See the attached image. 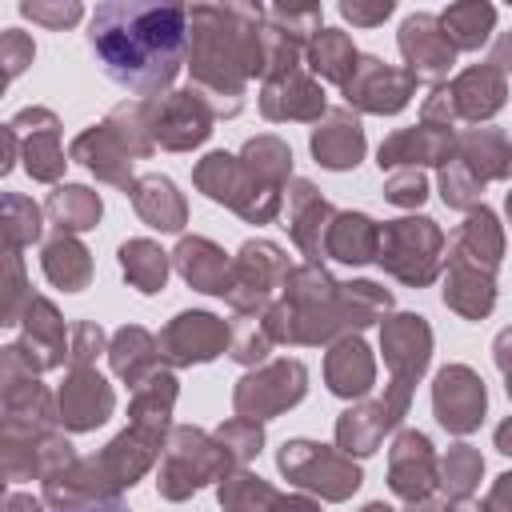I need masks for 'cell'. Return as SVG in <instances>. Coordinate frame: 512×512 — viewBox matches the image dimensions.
Listing matches in <instances>:
<instances>
[{
  "label": "cell",
  "mask_w": 512,
  "mask_h": 512,
  "mask_svg": "<svg viewBox=\"0 0 512 512\" xmlns=\"http://www.w3.org/2000/svg\"><path fill=\"white\" fill-rule=\"evenodd\" d=\"M188 12L176 4H100L88 24V44L100 68L128 92L152 96L172 84L184 40Z\"/></svg>",
  "instance_id": "cell-1"
},
{
  "label": "cell",
  "mask_w": 512,
  "mask_h": 512,
  "mask_svg": "<svg viewBox=\"0 0 512 512\" xmlns=\"http://www.w3.org/2000/svg\"><path fill=\"white\" fill-rule=\"evenodd\" d=\"M280 468H284L296 484H304V488H320L328 500H336V492H332L328 480H336V488H340L344 496L360 484V472H356L352 464H344L340 456H332L324 444H308V440H292V444H284V452H280Z\"/></svg>",
  "instance_id": "cell-2"
},
{
  "label": "cell",
  "mask_w": 512,
  "mask_h": 512,
  "mask_svg": "<svg viewBox=\"0 0 512 512\" xmlns=\"http://www.w3.org/2000/svg\"><path fill=\"white\" fill-rule=\"evenodd\" d=\"M304 396V368L296 360H284L260 376H248L236 392V408L244 416H272L284 404H296Z\"/></svg>",
  "instance_id": "cell-3"
},
{
  "label": "cell",
  "mask_w": 512,
  "mask_h": 512,
  "mask_svg": "<svg viewBox=\"0 0 512 512\" xmlns=\"http://www.w3.org/2000/svg\"><path fill=\"white\" fill-rule=\"evenodd\" d=\"M484 416V384L468 368H444L436 376V420L452 432H472Z\"/></svg>",
  "instance_id": "cell-4"
},
{
  "label": "cell",
  "mask_w": 512,
  "mask_h": 512,
  "mask_svg": "<svg viewBox=\"0 0 512 512\" xmlns=\"http://www.w3.org/2000/svg\"><path fill=\"white\" fill-rule=\"evenodd\" d=\"M164 348L176 364H192V360H212L224 348V324L208 312H184L176 316V324L164 332Z\"/></svg>",
  "instance_id": "cell-5"
},
{
  "label": "cell",
  "mask_w": 512,
  "mask_h": 512,
  "mask_svg": "<svg viewBox=\"0 0 512 512\" xmlns=\"http://www.w3.org/2000/svg\"><path fill=\"white\" fill-rule=\"evenodd\" d=\"M60 412L68 428H96L112 412V388L96 372H72L60 388Z\"/></svg>",
  "instance_id": "cell-6"
},
{
  "label": "cell",
  "mask_w": 512,
  "mask_h": 512,
  "mask_svg": "<svg viewBox=\"0 0 512 512\" xmlns=\"http://www.w3.org/2000/svg\"><path fill=\"white\" fill-rule=\"evenodd\" d=\"M384 352L388 364L396 372V380H412L420 376V368L428 364V328L420 316H396L384 328Z\"/></svg>",
  "instance_id": "cell-7"
},
{
  "label": "cell",
  "mask_w": 512,
  "mask_h": 512,
  "mask_svg": "<svg viewBox=\"0 0 512 512\" xmlns=\"http://www.w3.org/2000/svg\"><path fill=\"white\" fill-rule=\"evenodd\" d=\"M432 484V448L420 432H404L392 448V488L404 500H424Z\"/></svg>",
  "instance_id": "cell-8"
},
{
  "label": "cell",
  "mask_w": 512,
  "mask_h": 512,
  "mask_svg": "<svg viewBox=\"0 0 512 512\" xmlns=\"http://www.w3.org/2000/svg\"><path fill=\"white\" fill-rule=\"evenodd\" d=\"M312 152L320 156L324 168H352L364 152V136H360V124L348 120V112H332L328 128H316L312 136Z\"/></svg>",
  "instance_id": "cell-9"
},
{
  "label": "cell",
  "mask_w": 512,
  "mask_h": 512,
  "mask_svg": "<svg viewBox=\"0 0 512 512\" xmlns=\"http://www.w3.org/2000/svg\"><path fill=\"white\" fill-rule=\"evenodd\" d=\"M176 264H180L184 280L196 284L200 292H220V296L228 292V264L208 240H184L176 248Z\"/></svg>",
  "instance_id": "cell-10"
},
{
  "label": "cell",
  "mask_w": 512,
  "mask_h": 512,
  "mask_svg": "<svg viewBox=\"0 0 512 512\" xmlns=\"http://www.w3.org/2000/svg\"><path fill=\"white\" fill-rule=\"evenodd\" d=\"M372 384V360L360 340H344L328 360V388L336 396H360Z\"/></svg>",
  "instance_id": "cell-11"
},
{
  "label": "cell",
  "mask_w": 512,
  "mask_h": 512,
  "mask_svg": "<svg viewBox=\"0 0 512 512\" xmlns=\"http://www.w3.org/2000/svg\"><path fill=\"white\" fill-rule=\"evenodd\" d=\"M376 244H380V232L372 228L368 216H340V220L332 224V236H328L332 256L344 260V264H364V260H372Z\"/></svg>",
  "instance_id": "cell-12"
},
{
  "label": "cell",
  "mask_w": 512,
  "mask_h": 512,
  "mask_svg": "<svg viewBox=\"0 0 512 512\" xmlns=\"http://www.w3.org/2000/svg\"><path fill=\"white\" fill-rule=\"evenodd\" d=\"M136 208H140V216H144L152 228H164V232L180 228V220H184V204H180L176 188H172L168 180H160V176L140 180V188H136Z\"/></svg>",
  "instance_id": "cell-13"
},
{
  "label": "cell",
  "mask_w": 512,
  "mask_h": 512,
  "mask_svg": "<svg viewBox=\"0 0 512 512\" xmlns=\"http://www.w3.org/2000/svg\"><path fill=\"white\" fill-rule=\"evenodd\" d=\"M44 272H48V280H56L60 288H68V292H76V288H84L88 284V252L76 244V240H68V236H60V240H52L48 248H44Z\"/></svg>",
  "instance_id": "cell-14"
},
{
  "label": "cell",
  "mask_w": 512,
  "mask_h": 512,
  "mask_svg": "<svg viewBox=\"0 0 512 512\" xmlns=\"http://www.w3.org/2000/svg\"><path fill=\"white\" fill-rule=\"evenodd\" d=\"M120 264L128 272V280L140 288V292H156L164 288V276H168V264H164V252L152 248L148 240H132L120 248Z\"/></svg>",
  "instance_id": "cell-15"
},
{
  "label": "cell",
  "mask_w": 512,
  "mask_h": 512,
  "mask_svg": "<svg viewBox=\"0 0 512 512\" xmlns=\"http://www.w3.org/2000/svg\"><path fill=\"white\" fill-rule=\"evenodd\" d=\"M436 24H432V16H412L408 24H404V36H400V48H404V56L412 60V68L420 64L428 76H440L448 64H452V56H444V52H432V32Z\"/></svg>",
  "instance_id": "cell-16"
},
{
  "label": "cell",
  "mask_w": 512,
  "mask_h": 512,
  "mask_svg": "<svg viewBox=\"0 0 512 512\" xmlns=\"http://www.w3.org/2000/svg\"><path fill=\"white\" fill-rule=\"evenodd\" d=\"M48 212L60 220V228H92L100 220V200L88 188H56L48 196Z\"/></svg>",
  "instance_id": "cell-17"
},
{
  "label": "cell",
  "mask_w": 512,
  "mask_h": 512,
  "mask_svg": "<svg viewBox=\"0 0 512 512\" xmlns=\"http://www.w3.org/2000/svg\"><path fill=\"white\" fill-rule=\"evenodd\" d=\"M488 24H492V8H480V4L476 8H452V12H444V28L456 32V44L460 48H476L488 36L484 32Z\"/></svg>",
  "instance_id": "cell-18"
},
{
  "label": "cell",
  "mask_w": 512,
  "mask_h": 512,
  "mask_svg": "<svg viewBox=\"0 0 512 512\" xmlns=\"http://www.w3.org/2000/svg\"><path fill=\"white\" fill-rule=\"evenodd\" d=\"M476 476H480V456L472 448H464V444L452 448L448 460H444V488L452 496H468L472 484H476Z\"/></svg>",
  "instance_id": "cell-19"
},
{
  "label": "cell",
  "mask_w": 512,
  "mask_h": 512,
  "mask_svg": "<svg viewBox=\"0 0 512 512\" xmlns=\"http://www.w3.org/2000/svg\"><path fill=\"white\" fill-rule=\"evenodd\" d=\"M28 172L40 176V180H52L60 172V152H56V124L40 136V140H28Z\"/></svg>",
  "instance_id": "cell-20"
},
{
  "label": "cell",
  "mask_w": 512,
  "mask_h": 512,
  "mask_svg": "<svg viewBox=\"0 0 512 512\" xmlns=\"http://www.w3.org/2000/svg\"><path fill=\"white\" fill-rule=\"evenodd\" d=\"M220 444H232L236 460H248L252 452H260V424H248V420H232L228 428H220Z\"/></svg>",
  "instance_id": "cell-21"
},
{
  "label": "cell",
  "mask_w": 512,
  "mask_h": 512,
  "mask_svg": "<svg viewBox=\"0 0 512 512\" xmlns=\"http://www.w3.org/2000/svg\"><path fill=\"white\" fill-rule=\"evenodd\" d=\"M388 200H396V204H420V200H424V180H420L416 172H400V176H392V184H388Z\"/></svg>",
  "instance_id": "cell-22"
},
{
  "label": "cell",
  "mask_w": 512,
  "mask_h": 512,
  "mask_svg": "<svg viewBox=\"0 0 512 512\" xmlns=\"http://www.w3.org/2000/svg\"><path fill=\"white\" fill-rule=\"evenodd\" d=\"M8 512H40V508H36L32 496H12V500H8Z\"/></svg>",
  "instance_id": "cell-23"
},
{
  "label": "cell",
  "mask_w": 512,
  "mask_h": 512,
  "mask_svg": "<svg viewBox=\"0 0 512 512\" xmlns=\"http://www.w3.org/2000/svg\"><path fill=\"white\" fill-rule=\"evenodd\" d=\"M496 444H500V452H508V456H512V420H508V424H500Z\"/></svg>",
  "instance_id": "cell-24"
},
{
  "label": "cell",
  "mask_w": 512,
  "mask_h": 512,
  "mask_svg": "<svg viewBox=\"0 0 512 512\" xmlns=\"http://www.w3.org/2000/svg\"><path fill=\"white\" fill-rule=\"evenodd\" d=\"M84 512H128V508L116 504V500H108V504H92V508H84Z\"/></svg>",
  "instance_id": "cell-25"
},
{
  "label": "cell",
  "mask_w": 512,
  "mask_h": 512,
  "mask_svg": "<svg viewBox=\"0 0 512 512\" xmlns=\"http://www.w3.org/2000/svg\"><path fill=\"white\" fill-rule=\"evenodd\" d=\"M364 512H392V508H384V504H368Z\"/></svg>",
  "instance_id": "cell-26"
},
{
  "label": "cell",
  "mask_w": 512,
  "mask_h": 512,
  "mask_svg": "<svg viewBox=\"0 0 512 512\" xmlns=\"http://www.w3.org/2000/svg\"><path fill=\"white\" fill-rule=\"evenodd\" d=\"M508 220H512V192H508Z\"/></svg>",
  "instance_id": "cell-27"
}]
</instances>
